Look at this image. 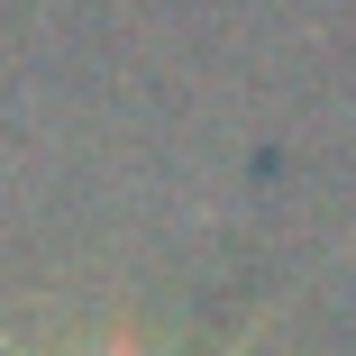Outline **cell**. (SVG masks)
<instances>
[{
	"label": "cell",
	"instance_id": "6da1fadb",
	"mask_svg": "<svg viewBox=\"0 0 356 356\" xmlns=\"http://www.w3.org/2000/svg\"><path fill=\"white\" fill-rule=\"evenodd\" d=\"M0 356H28V347H10V338H0Z\"/></svg>",
	"mask_w": 356,
	"mask_h": 356
}]
</instances>
